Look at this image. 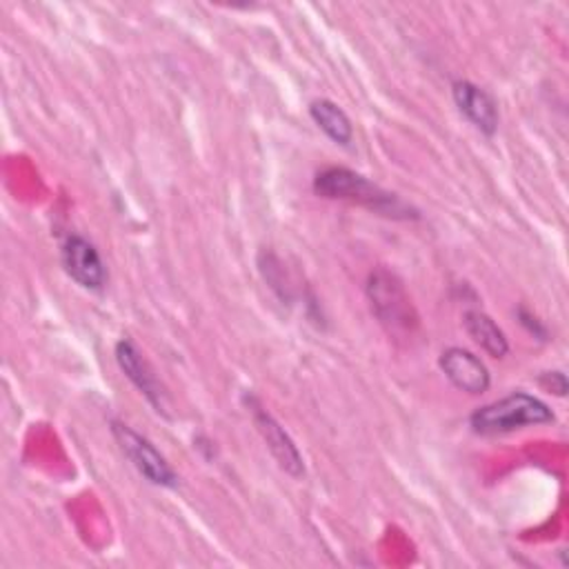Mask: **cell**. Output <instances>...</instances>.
<instances>
[{"mask_svg": "<svg viewBox=\"0 0 569 569\" xmlns=\"http://www.w3.org/2000/svg\"><path fill=\"white\" fill-rule=\"evenodd\" d=\"M313 191L327 200H347L360 204L378 216L393 218V220H409L418 218V209L405 202L398 193L382 189L380 184L371 182L362 173H356L347 167H327L316 173Z\"/></svg>", "mask_w": 569, "mask_h": 569, "instance_id": "6da1fadb", "label": "cell"}, {"mask_svg": "<svg viewBox=\"0 0 569 569\" xmlns=\"http://www.w3.org/2000/svg\"><path fill=\"white\" fill-rule=\"evenodd\" d=\"M553 411L540 398L527 391H511L509 396L482 405L469 416V427L478 436H502L529 425L553 422Z\"/></svg>", "mask_w": 569, "mask_h": 569, "instance_id": "7a4b0ae2", "label": "cell"}, {"mask_svg": "<svg viewBox=\"0 0 569 569\" xmlns=\"http://www.w3.org/2000/svg\"><path fill=\"white\" fill-rule=\"evenodd\" d=\"M367 298H369L371 311L389 333L411 336V331L418 325V316L413 311V305L402 282L391 271L387 269L371 271L367 280Z\"/></svg>", "mask_w": 569, "mask_h": 569, "instance_id": "3957f363", "label": "cell"}, {"mask_svg": "<svg viewBox=\"0 0 569 569\" xmlns=\"http://www.w3.org/2000/svg\"><path fill=\"white\" fill-rule=\"evenodd\" d=\"M111 433L120 447V451L131 460V465L151 482L158 487H176L178 476L171 469V465L164 460V456L138 431H133L129 425L120 420H111Z\"/></svg>", "mask_w": 569, "mask_h": 569, "instance_id": "277c9868", "label": "cell"}, {"mask_svg": "<svg viewBox=\"0 0 569 569\" xmlns=\"http://www.w3.org/2000/svg\"><path fill=\"white\" fill-rule=\"evenodd\" d=\"M60 260L71 280H76L82 289L98 291L107 282V269L98 253V249L82 236H69L62 242Z\"/></svg>", "mask_w": 569, "mask_h": 569, "instance_id": "5b68a950", "label": "cell"}, {"mask_svg": "<svg viewBox=\"0 0 569 569\" xmlns=\"http://www.w3.org/2000/svg\"><path fill=\"white\" fill-rule=\"evenodd\" d=\"M438 365L445 371V376L449 378V382L453 387H458L460 391L476 396V393H482L489 389V382H491L489 369L476 353H471L462 347L445 349L440 353Z\"/></svg>", "mask_w": 569, "mask_h": 569, "instance_id": "8992f818", "label": "cell"}, {"mask_svg": "<svg viewBox=\"0 0 569 569\" xmlns=\"http://www.w3.org/2000/svg\"><path fill=\"white\" fill-rule=\"evenodd\" d=\"M453 102L460 113L485 136H493L498 129V104L496 100L478 84L469 80H456L451 84Z\"/></svg>", "mask_w": 569, "mask_h": 569, "instance_id": "52a82bcc", "label": "cell"}, {"mask_svg": "<svg viewBox=\"0 0 569 569\" xmlns=\"http://www.w3.org/2000/svg\"><path fill=\"white\" fill-rule=\"evenodd\" d=\"M253 422H256V429L260 431L262 440L267 442V449L280 465V469H284L293 478H300L305 473V462H302L298 447L293 445L289 433L282 429V425L262 407L253 409Z\"/></svg>", "mask_w": 569, "mask_h": 569, "instance_id": "ba28073f", "label": "cell"}, {"mask_svg": "<svg viewBox=\"0 0 569 569\" xmlns=\"http://www.w3.org/2000/svg\"><path fill=\"white\" fill-rule=\"evenodd\" d=\"M116 360H118L120 369L124 371V376L151 402V407L158 413H164V391H162L160 382L156 380L153 371L149 369L147 360L142 358L140 349L129 338H122V340L116 342Z\"/></svg>", "mask_w": 569, "mask_h": 569, "instance_id": "9c48e42d", "label": "cell"}, {"mask_svg": "<svg viewBox=\"0 0 569 569\" xmlns=\"http://www.w3.org/2000/svg\"><path fill=\"white\" fill-rule=\"evenodd\" d=\"M465 329L473 338L476 345H480L491 358H505L509 351V342L502 333V329L493 322L491 316H487L480 309L465 311Z\"/></svg>", "mask_w": 569, "mask_h": 569, "instance_id": "30bf717a", "label": "cell"}, {"mask_svg": "<svg viewBox=\"0 0 569 569\" xmlns=\"http://www.w3.org/2000/svg\"><path fill=\"white\" fill-rule=\"evenodd\" d=\"M309 116L336 144L347 147L351 142L353 138L351 120L333 100H327V98L313 100L309 104Z\"/></svg>", "mask_w": 569, "mask_h": 569, "instance_id": "8fae6325", "label": "cell"}, {"mask_svg": "<svg viewBox=\"0 0 569 569\" xmlns=\"http://www.w3.org/2000/svg\"><path fill=\"white\" fill-rule=\"evenodd\" d=\"M538 380H540V385L545 389H549L556 396H565L567 393L569 385H567V376L562 371H545Z\"/></svg>", "mask_w": 569, "mask_h": 569, "instance_id": "7c38bea8", "label": "cell"}]
</instances>
